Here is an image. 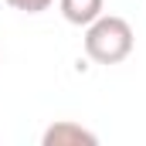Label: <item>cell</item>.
<instances>
[{
	"label": "cell",
	"mask_w": 146,
	"mask_h": 146,
	"mask_svg": "<svg viewBox=\"0 0 146 146\" xmlns=\"http://www.w3.org/2000/svg\"><path fill=\"white\" fill-rule=\"evenodd\" d=\"M136 34L129 27L126 17L119 14H102L99 21H92L85 27V54L95 65H119L133 54Z\"/></svg>",
	"instance_id": "obj_1"
},
{
	"label": "cell",
	"mask_w": 146,
	"mask_h": 146,
	"mask_svg": "<svg viewBox=\"0 0 146 146\" xmlns=\"http://www.w3.org/2000/svg\"><path fill=\"white\" fill-rule=\"evenodd\" d=\"M41 146H99V136L92 129H85L82 122L58 119L41 133Z\"/></svg>",
	"instance_id": "obj_2"
},
{
	"label": "cell",
	"mask_w": 146,
	"mask_h": 146,
	"mask_svg": "<svg viewBox=\"0 0 146 146\" xmlns=\"http://www.w3.org/2000/svg\"><path fill=\"white\" fill-rule=\"evenodd\" d=\"M61 17L75 27H88L92 21L102 17V0H58Z\"/></svg>",
	"instance_id": "obj_3"
},
{
	"label": "cell",
	"mask_w": 146,
	"mask_h": 146,
	"mask_svg": "<svg viewBox=\"0 0 146 146\" xmlns=\"http://www.w3.org/2000/svg\"><path fill=\"white\" fill-rule=\"evenodd\" d=\"M14 10H24V14H41V10H48L54 0H7Z\"/></svg>",
	"instance_id": "obj_4"
}]
</instances>
